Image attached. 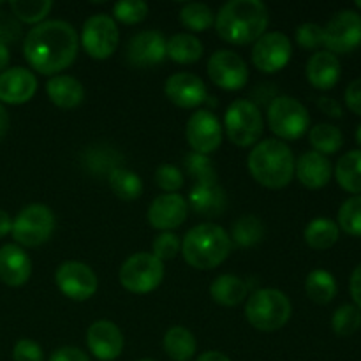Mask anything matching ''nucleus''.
<instances>
[{
    "label": "nucleus",
    "instance_id": "obj_1",
    "mask_svg": "<svg viewBox=\"0 0 361 361\" xmlns=\"http://www.w3.org/2000/svg\"><path fill=\"white\" fill-rule=\"evenodd\" d=\"M80 37L71 23L60 20L44 21L32 28L23 42V55L34 71L56 74L74 62Z\"/></svg>",
    "mask_w": 361,
    "mask_h": 361
},
{
    "label": "nucleus",
    "instance_id": "obj_2",
    "mask_svg": "<svg viewBox=\"0 0 361 361\" xmlns=\"http://www.w3.org/2000/svg\"><path fill=\"white\" fill-rule=\"evenodd\" d=\"M268 27V9L259 0H231L219 9L215 28L222 41L245 46L256 42Z\"/></svg>",
    "mask_w": 361,
    "mask_h": 361
},
{
    "label": "nucleus",
    "instance_id": "obj_3",
    "mask_svg": "<svg viewBox=\"0 0 361 361\" xmlns=\"http://www.w3.org/2000/svg\"><path fill=\"white\" fill-rule=\"evenodd\" d=\"M295 157L284 141L264 140L249 155V171L267 189H284L295 176Z\"/></svg>",
    "mask_w": 361,
    "mask_h": 361
},
{
    "label": "nucleus",
    "instance_id": "obj_4",
    "mask_svg": "<svg viewBox=\"0 0 361 361\" xmlns=\"http://www.w3.org/2000/svg\"><path fill=\"white\" fill-rule=\"evenodd\" d=\"M231 238L215 224H201L189 229L182 240L183 259L197 270H212L228 259L231 252Z\"/></svg>",
    "mask_w": 361,
    "mask_h": 361
},
{
    "label": "nucleus",
    "instance_id": "obj_5",
    "mask_svg": "<svg viewBox=\"0 0 361 361\" xmlns=\"http://www.w3.org/2000/svg\"><path fill=\"white\" fill-rule=\"evenodd\" d=\"M291 312V302L279 289H259L250 295L245 305L247 321L261 331L281 330L288 324Z\"/></svg>",
    "mask_w": 361,
    "mask_h": 361
},
{
    "label": "nucleus",
    "instance_id": "obj_6",
    "mask_svg": "<svg viewBox=\"0 0 361 361\" xmlns=\"http://www.w3.org/2000/svg\"><path fill=\"white\" fill-rule=\"evenodd\" d=\"M309 123V111L295 97L279 95L268 106V126L281 140H298L307 133Z\"/></svg>",
    "mask_w": 361,
    "mask_h": 361
},
{
    "label": "nucleus",
    "instance_id": "obj_7",
    "mask_svg": "<svg viewBox=\"0 0 361 361\" xmlns=\"http://www.w3.org/2000/svg\"><path fill=\"white\" fill-rule=\"evenodd\" d=\"M226 134L236 147H250L263 134V115L252 101L238 99L231 102L224 116Z\"/></svg>",
    "mask_w": 361,
    "mask_h": 361
},
{
    "label": "nucleus",
    "instance_id": "obj_8",
    "mask_svg": "<svg viewBox=\"0 0 361 361\" xmlns=\"http://www.w3.org/2000/svg\"><path fill=\"white\" fill-rule=\"evenodd\" d=\"M118 279L127 291L134 295H147L161 286L164 279V263L154 254H134L122 264Z\"/></svg>",
    "mask_w": 361,
    "mask_h": 361
},
{
    "label": "nucleus",
    "instance_id": "obj_9",
    "mask_svg": "<svg viewBox=\"0 0 361 361\" xmlns=\"http://www.w3.org/2000/svg\"><path fill=\"white\" fill-rule=\"evenodd\" d=\"M55 229V215L46 204H28L13 221V238L20 245L39 247Z\"/></svg>",
    "mask_w": 361,
    "mask_h": 361
},
{
    "label": "nucleus",
    "instance_id": "obj_10",
    "mask_svg": "<svg viewBox=\"0 0 361 361\" xmlns=\"http://www.w3.org/2000/svg\"><path fill=\"white\" fill-rule=\"evenodd\" d=\"M118 27L108 14H95L85 21L83 32H81V46L92 59H109L118 48Z\"/></svg>",
    "mask_w": 361,
    "mask_h": 361
},
{
    "label": "nucleus",
    "instance_id": "obj_11",
    "mask_svg": "<svg viewBox=\"0 0 361 361\" xmlns=\"http://www.w3.org/2000/svg\"><path fill=\"white\" fill-rule=\"evenodd\" d=\"M324 41L330 53H349L361 44V14L356 11H341L323 28Z\"/></svg>",
    "mask_w": 361,
    "mask_h": 361
},
{
    "label": "nucleus",
    "instance_id": "obj_12",
    "mask_svg": "<svg viewBox=\"0 0 361 361\" xmlns=\"http://www.w3.org/2000/svg\"><path fill=\"white\" fill-rule=\"evenodd\" d=\"M55 282L60 293L74 302H85L97 291V275L88 264L80 261H66L56 268Z\"/></svg>",
    "mask_w": 361,
    "mask_h": 361
},
{
    "label": "nucleus",
    "instance_id": "obj_13",
    "mask_svg": "<svg viewBox=\"0 0 361 361\" xmlns=\"http://www.w3.org/2000/svg\"><path fill=\"white\" fill-rule=\"evenodd\" d=\"M208 76L222 90H242L249 81V67L235 51L219 49L208 60Z\"/></svg>",
    "mask_w": 361,
    "mask_h": 361
},
{
    "label": "nucleus",
    "instance_id": "obj_14",
    "mask_svg": "<svg viewBox=\"0 0 361 361\" xmlns=\"http://www.w3.org/2000/svg\"><path fill=\"white\" fill-rule=\"evenodd\" d=\"M291 51V39L288 35L282 32H268L254 42L252 62L261 73H277L288 66Z\"/></svg>",
    "mask_w": 361,
    "mask_h": 361
},
{
    "label": "nucleus",
    "instance_id": "obj_15",
    "mask_svg": "<svg viewBox=\"0 0 361 361\" xmlns=\"http://www.w3.org/2000/svg\"><path fill=\"white\" fill-rule=\"evenodd\" d=\"M187 141L196 154L208 155L222 143V126L212 111H196L187 122Z\"/></svg>",
    "mask_w": 361,
    "mask_h": 361
},
{
    "label": "nucleus",
    "instance_id": "obj_16",
    "mask_svg": "<svg viewBox=\"0 0 361 361\" xmlns=\"http://www.w3.org/2000/svg\"><path fill=\"white\" fill-rule=\"evenodd\" d=\"M164 92L173 104L183 109L197 108L208 99L203 80L190 73H176L169 76L164 85Z\"/></svg>",
    "mask_w": 361,
    "mask_h": 361
},
{
    "label": "nucleus",
    "instance_id": "obj_17",
    "mask_svg": "<svg viewBox=\"0 0 361 361\" xmlns=\"http://www.w3.org/2000/svg\"><path fill=\"white\" fill-rule=\"evenodd\" d=\"M87 344L92 355L101 361H113L123 351V335L111 321H95L87 331Z\"/></svg>",
    "mask_w": 361,
    "mask_h": 361
},
{
    "label": "nucleus",
    "instance_id": "obj_18",
    "mask_svg": "<svg viewBox=\"0 0 361 361\" xmlns=\"http://www.w3.org/2000/svg\"><path fill=\"white\" fill-rule=\"evenodd\" d=\"M126 56L134 67L157 66L166 56V39L155 30L140 32L127 42Z\"/></svg>",
    "mask_w": 361,
    "mask_h": 361
},
{
    "label": "nucleus",
    "instance_id": "obj_19",
    "mask_svg": "<svg viewBox=\"0 0 361 361\" xmlns=\"http://www.w3.org/2000/svg\"><path fill=\"white\" fill-rule=\"evenodd\" d=\"M189 204L180 194H162L152 201L148 208V222L155 229L169 231L185 222Z\"/></svg>",
    "mask_w": 361,
    "mask_h": 361
},
{
    "label": "nucleus",
    "instance_id": "obj_20",
    "mask_svg": "<svg viewBox=\"0 0 361 361\" xmlns=\"http://www.w3.org/2000/svg\"><path fill=\"white\" fill-rule=\"evenodd\" d=\"M37 92L34 73L25 67H11L0 73V101L6 104H25Z\"/></svg>",
    "mask_w": 361,
    "mask_h": 361
},
{
    "label": "nucleus",
    "instance_id": "obj_21",
    "mask_svg": "<svg viewBox=\"0 0 361 361\" xmlns=\"http://www.w3.org/2000/svg\"><path fill=\"white\" fill-rule=\"evenodd\" d=\"M32 275V261L21 247L14 243L0 247V281L11 288L27 284Z\"/></svg>",
    "mask_w": 361,
    "mask_h": 361
},
{
    "label": "nucleus",
    "instance_id": "obj_22",
    "mask_svg": "<svg viewBox=\"0 0 361 361\" xmlns=\"http://www.w3.org/2000/svg\"><path fill=\"white\" fill-rule=\"evenodd\" d=\"M295 173L307 189H321L331 178V162L326 155L305 152L295 164Z\"/></svg>",
    "mask_w": 361,
    "mask_h": 361
},
{
    "label": "nucleus",
    "instance_id": "obj_23",
    "mask_svg": "<svg viewBox=\"0 0 361 361\" xmlns=\"http://www.w3.org/2000/svg\"><path fill=\"white\" fill-rule=\"evenodd\" d=\"M341 78V62L330 51H317L307 62V80L319 90H330Z\"/></svg>",
    "mask_w": 361,
    "mask_h": 361
},
{
    "label": "nucleus",
    "instance_id": "obj_24",
    "mask_svg": "<svg viewBox=\"0 0 361 361\" xmlns=\"http://www.w3.org/2000/svg\"><path fill=\"white\" fill-rule=\"evenodd\" d=\"M189 203L197 215L219 217L226 210V192L219 183H196L190 189Z\"/></svg>",
    "mask_w": 361,
    "mask_h": 361
},
{
    "label": "nucleus",
    "instance_id": "obj_25",
    "mask_svg": "<svg viewBox=\"0 0 361 361\" xmlns=\"http://www.w3.org/2000/svg\"><path fill=\"white\" fill-rule=\"evenodd\" d=\"M46 94H48L49 101L59 108L73 109L83 102L85 88L76 78L59 74L46 83Z\"/></svg>",
    "mask_w": 361,
    "mask_h": 361
},
{
    "label": "nucleus",
    "instance_id": "obj_26",
    "mask_svg": "<svg viewBox=\"0 0 361 361\" xmlns=\"http://www.w3.org/2000/svg\"><path fill=\"white\" fill-rule=\"evenodd\" d=\"M247 284L236 275H221L210 286V295L214 302L222 307H235L242 303L247 296Z\"/></svg>",
    "mask_w": 361,
    "mask_h": 361
},
{
    "label": "nucleus",
    "instance_id": "obj_27",
    "mask_svg": "<svg viewBox=\"0 0 361 361\" xmlns=\"http://www.w3.org/2000/svg\"><path fill=\"white\" fill-rule=\"evenodd\" d=\"M164 351L173 361H189L197 349L196 337L183 326H173L164 335Z\"/></svg>",
    "mask_w": 361,
    "mask_h": 361
},
{
    "label": "nucleus",
    "instance_id": "obj_28",
    "mask_svg": "<svg viewBox=\"0 0 361 361\" xmlns=\"http://www.w3.org/2000/svg\"><path fill=\"white\" fill-rule=\"evenodd\" d=\"M166 55L173 62L189 66L203 56V44L192 34H176L166 41Z\"/></svg>",
    "mask_w": 361,
    "mask_h": 361
},
{
    "label": "nucleus",
    "instance_id": "obj_29",
    "mask_svg": "<svg viewBox=\"0 0 361 361\" xmlns=\"http://www.w3.org/2000/svg\"><path fill=\"white\" fill-rule=\"evenodd\" d=\"M338 185L353 194H361V150H351L342 155L335 168Z\"/></svg>",
    "mask_w": 361,
    "mask_h": 361
},
{
    "label": "nucleus",
    "instance_id": "obj_30",
    "mask_svg": "<svg viewBox=\"0 0 361 361\" xmlns=\"http://www.w3.org/2000/svg\"><path fill=\"white\" fill-rule=\"evenodd\" d=\"M305 291L307 296L312 300L314 303L319 305H326L337 295V282L335 277L326 270H314L307 275L305 281Z\"/></svg>",
    "mask_w": 361,
    "mask_h": 361
},
{
    "label": "nucleus",
    "instance_id": "obj_31",
    "mask_svg": "<svg viewBox=\"0 0 361 361\" xmlns=\"http://www.w3.org/2000/svg\"><path fill=\"white\" fill-rule=\"evenodd\" d=\"M338 240V226L331 219H314L305 229L307 245L316 250H326Z\"/></svg>",
    "mask_w": 361,
    "mask_h": 361
},
{
    "label": "nucleus",
    "instance_id": "obj_32",
    "mask_svg": "<svg viewBox=\"0 0 361 361\" xmlns=\"http://www.w3.org/2000/svg\"><path fill=\"white\" fill-rule=\"evenodd\" d=\"M109 187L116 197L123 201H134L143 194V182L136 173L126 168L113 169L108 175Z\"/></svg>",
    "mask_w": 361,
    "mask_h": 361
},
{
    "label": "nucleus",
    "instance_id": "obj_33",
    "mask_svg": "<svg viewBox=\"0 0 361 361\" xmlns=\"http://www.w3.org/2000/svg\"><path fill=\"white\" fill-rule=\"evenodd\" d=\"M309 141L317 154H335L344 145L341 129L331 123H317L309 133Z\"/></svg>",
    "mask_w": 361,
    "mask_h": 361
},
{
    "label": "nucleus",
    "instance_id": "obj_34",
    "mask_svg": "<svg viewBox=\"0 0 361 361\" xmlns=\"http://www.w3.org/2000/svg\"><path fill=\"white\" fill-rule=\"evenodd\" d=\"M263 236L264 224L261 219H257L256 215H245L233 224L229 238H231V243H236L238 247H252L259 243Z\"/></svg>",
    "mask_w": 361,
    "mask_h": 361
},
{
    "label": "nucleus",
    "instance_id": "obj_35",
    "mask_svg": "<svg viewBox=\"0 0 361 361\" xmlns=\"http://www.w3.org/2000/svg\"><path fill=\"white\" fill-rule=\"evenodd\" d=\"M180 21L192 32H204L215 23L214 13L207 4L190 2L185 4L180 11Z\"/></svg>",
    "mask_w": 361,
    "mask_h": 361
},
{
    "label": "nucleus",
    "instance_id": "obj_36",
    "mask_svg": "<svg viewBox=\"0 0 361 361\" xmlns=\"http://www.w3.org/2000/svg\"><path fill=\"white\" fill-rule=\"evenodd\" d=\"M14 18L23 23H39L51 11V0H13L9 4Z\"/></svg>",
    "mask_w": 361,
    "mask_h": 361
},
{
    "label": "nucleus",
    "instance_id": "obj_37",
    "mask_svg": "<svg viewBox=\"0 0 361 361\" xmlns=\"http://www.w3.org/2000/svg\"><path fill=\"white\" fill-rule=\"evenodd\" d=\"M185 169L196 183H217V171L208 155L190 152L185 157Z\"/></svg>",
    "mask_w": 361,
    "mask_h": 361
},
{
    "label": "nucleus",
    "instance_id": "obj_38",
    "mask_svg": "<svg viewBox=\"0 0 361 361\" xmlns=\"http://www.w3.org/2000/svg\"><path fill=\"white\" fill-rule=\"evenodd\" d=\"M334 331L341 337H349L361 326V312L356 305H341L331 317Z\"/></svg>",
    "mask_w": 361,
    "mask_h": 361
},
{
    "label": "nucleus",
    "instance_id": "obj_39",
    "mask_svg": "<svg viewBox=\"0 0 361 361\" xmlns=\"http://www.w3.org/2000/svg\"><path fill=\"white\" fill-rule=\"evenodd\" d=\"M338 228L348 235L361 236V196L349 197L338 210Z\"/></svg>",
    "mask_w": 361,
    "mask_h": 361
},
{
    "label": "nucleus",
    "instance_id": "obj_40",
    "mask_svg": "<svg viewBox=\"0 0 361 361\" xmlns=\"http://www.w3.org/2000/svg\"><path fill=\"white\" fill-rule=\"evenodd\" d=\"M113 14L123 25L141 23L148 16V4L143 0H120L113 7Z\"/></svg>",
    "mask_w": 361,
    "mask_h": 361
},
{
    "label": "nucleus",
    "instance_id": "obj_41",
    "mask_svg": "<svg viewBox=\"0 0 361 361\" xmlns=\"http://www.w3.org/2000/svg\"><path fill=\"white\" fill-rule=\"evenodd\" d=\"M155 183H157L162 190H166V192L175 194L176 190L182 189L183 175L176 166L161 164L157 168V171H155Z\"/></svg>",
    "mask_w": 361,
    "mask_h": 361
},
{
    "label": "nucleus",
    "instance_id": "obj_42",
    "mask_svg": "<svg viewBox=\"0 0 361 361\" xmlns=\"http://www.w3.org/2000/svg\"><path fill=\"white\" fill-rule=\"evenodd\" d=\"M180 238L175 235V233L164 231L162 235H159L157 238L154 240V256L157 257L159 261H171L175 259L176 254L180 252Z\"/></svg>",
    "mask_w": 361,
    "mask_h": 361
},
{
    "label": "nucleus",
    "instance_id": "obj_43",
    "mask_svg": "<svg viewBox=\"0 0 361 361\" xmlns=\"http://www.w3.org/2000/svg\"><path fill=\"white\" fill-rule=\"evenodd\" d=\"M324 34L323 27L317 23H303L296 30V42L305 49H316L323 46Z\"/></svg>",
    "mask_w": 361,
    "mask_h": 361
},
{
    "label": "nucleus",
    "instance_id": "obj_44",
    "mask_svg": "<svg viewBox=\"0 0 361 361\" xmlns=\"http://www.w3.org/2000/svg\"><path fill=\"white\" fill-rule=\"evenodd\" d=\"M13 360L14 361H42L44 355L37 342L30 341V338H21L16 342L13 349Z\"/></svg>",
    "mask_w": 361,
    "mask_h": 361
},
{
    "label": "nucleus",
    "instance_id": "obj_45",
    "mask_svg": "<svg viewBox=\"0 0 361 361\" xmlns=\"http://www.w3.org/2000/svg\"><path fill=\"white\" fill-rule=\"evenodd\" d=\"M20 23L13 16L0 13V44L7 46L20 37Z\"/></svg>",
    "mask_w": 361,
    "mask_h": 361
},
{
    "label": "nucleus",
    "instance_id": "obj_46",
    "mask_svg": "<svg viewBox=\"0 0 361 361\" xmlns=\"http://www.w3.org/2000/svg\"><path fill=\"white\" fill-rule=\"evenodd\" d=\"M345 104L356 115H361V78L351 81L345 88Z\"/></svg>",
    "mask_w": 361,
    "mask_h": 361
},
{
    "label": "nucleus",
    "instance_id": "obj_47",
    "mask_svg": "<svg viewBox=\"0 0 361 361\" xmlns=\"http://www.w3.org/2000/svg\"><path fill=\"white\" fill-rule=\"evenodd\" d=\"M49 361H90L88 356L85 355L81 349L73 348V345H66V348L56 349L51 355Z\"/></svg>",
    "mask_w": 361,
    "mask_h": 361
},
{
    "label": "nucleus",
    "instance_id": "obj_48",
    "mask_svg": "<svg viewBox=\"0 0 361 361\" xmlns=\"http://www.w3.org/2000/svg\"><path fill=\"white\" fill-rule=\"evenodd\" d=\"M317 106L323 109V113H326L328 116H334V118H341L342 116V108L335 99L331 97H321L317 101Z\"/></svg>",
    "mask_w": 361,
    "mask_h": 361
},
{
    "label": "nucleus",
    "instance_id": "obj_49",
    "mask_svg": "<svg viewBox=\"0 0 361 361\" xmlns=\"http://www.w3.org/2000/svg\"><path fill=\"white\" fill-rule=\"evenodd\" d=\"M349 288H351V296H353V300H355L356 307L361 309V263L355 268V271H353L351 284H349Z\"/></svg>",
    "mask_w": 361,
    "mask_h": 361
},
{
    "label": "nucleus",
    "instance_id": "obj_50",
    "mask_svg": "<svg viewBox=\"0 0 361 361\" xmlns=\"http://www.w3.org/2000/svg\"><path fill=\"white\" fill-rule=\"evenodd\" d=\"M13 231V221H11L9 214L4 210H0V238H4L6 235Z\"/></svg>",
    "mask_w": 361,
    "mask_h": 361
},
{
    "label": "nucleus",
    "instance_id": "obj_51",
    "mask_svg": "<svg viewBox=\"0 0 361 361\" xmlns=\"http://www.w3.org/2000/svg\"><path fill=\"white\" fill-rule=\"evenodd\" d=\"M196 361H231V360L219 351H208V353H203L201 356H197Z\"/></svg>",
    "mask_w": 361,
    "mask_h": 361
},
{
    "label": "nucleus",
    "instance_id": "obj_52",
    "mask_svg": "<svg viewBox=\"0 0 361 361\" xmlns=\"http://www.w3.org/2000/svg\"><path fill=\"white\" fill-rule=\"evenodd\" d=\"M7 130H9V115H7L6 108L0 104V140L6 136Z\"/></svg>",
    "mask_w": 361,
    "mask_h": 361
},
{
    "label": "nucleus",
    "instance_id": "obj_53",
    "mask_svg": "<svg viewBox=\"0 0 361 361\" xmlns=\"http://www.w3.org/2000/svg\"><path fill=\"white\" fill-rule=\"evenodd\" d=\"M7 63H9V49H7V46L0 44V71L2 73L7 67Z\"/></svg>",
    "mask_w": 361,
    "mask_h": 361
},
{
    "label": "nucleus",
    "instance_id": "obj_54",
    "mask_svg": "<svg viewBox=\"0 0 361 361\" xmlns=\"http://www.w3.org/2000/svg\"><path fill=\"white\" fill-rule=\"evenodd\" d=\"M356 141H358V145L361 147V123L358 126V129H356Z\"/></svg>",
    "mask_w": 361,
    "mask_h": 361
},
{
    "label": "nucleus",
    "instance_id": "obj_55",
    "mask_svg": "<svg viewBox=\"0 0 361 361\" xmlns=\"http://www.w3.org/2000/svg\"><path fill=\"white\" fill-rule=\"evenodd\" d=\"M356 7H360L361 9V0H356Z\"/></svg>",
    "mask_w": 361,
    "mask_h": 361
},
{
    "label": "nucleus",
    "instance_id": "obj_56",
    "mask_svg": "<svg viewBox=\"0 0 361 361\" xmlns=\"http://www.w3.org/2000/svg\"><path fill=\"white\" fill-rule=\"evenodd\" d=\"M140 361H155V360H148V358H147V360H140Z\"/></svg>",
    "mask_w": 361,
    "mask_h": 361
}]
</instances>
